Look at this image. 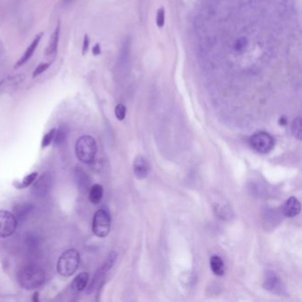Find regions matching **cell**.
Masks as SVG:
<instances>
[{"mask_svg": "<svg viewBox=\"0 0 302 302\" xmlns=\"http://www.w3.org/2000/svg\"><path fill=\"white\" fill-rule=\"evenodd\" d=\"M17 280L22 288L34 290L44 285L45 271L36 264H28L21 267L18 272Z\"/></svg>", "mask_w": 302, "mask_h": 302, "instance_id": "1", "label": "cell"}, {"mask_svg": "<svg viewBox=\"0 0 302 302\" xmlns=\"http://www.w3.org/2000/svg\"><path fill=\"white\" fill-rule=\"evenodd\" d=\"M81 256L76 249L65 251L57 261V271L62 277H71L75 274L80 265Z\"/></svg>", "mask_w": 302, "mask_h": 302, "instance_id": "2", "label": "cell"}, {"mask_svg": "<svg viewBox=\"0 0 302 302\" xmlns=\"http://www.w3.org/2000/svg\"><path fill=\"white\" fill-rule=\"evenodd\" d=\"M97 146L96 140L91 136L84 135L77 139L76 154L81 162L90 164L97 155Z\"/></svg>", "mask_w": 302, "mask_h": 302, "instance_id": "3", "label": "cell"}, {"mask_svg": "<svg viewBox=\"0 0 302 302\" xmlns=\"http://www.w3.org/2000/svg\"><path fill=\"white\" fill-rule=\"evenodd\" d=\"M111 229V217L105 209H98L92 220V232L98 238H106Z\"/></svg>", "mask_w": 302, "mask_h": 302, "instance_id": "4", "label": "cell"}, {"mask_svg": "<svg viewBox=\"0 0 302 302\" xmlns=\"http://www.w3.org/2000/svg\"><path fill=\"white\" fill-rule=\"evenodd\" d=\"M250 146L259 153L266 154L271 152L275 146V139L267 132L260 131L255 133L250 138Z\"/></svg>", "mask_w": 302, "mask_h": 302, "instance_id": "5", "label": "cell"}, {"mask_svg": "<svg viewBox=\"0 0 302 302\" xmlns=\"http://www.w3.org/2000/svg\"><path fill=\"white\" fill-rule=\"evenodd\" d=\"M18 222L13 213L0 210V238L12 236L17 229Z\"/></svg>", "mask_w": 302, "mask_h": 302, "instance_id": "6", "label": "cell"}, {"mask_svg": "<svg viewBox=\"0 0 302 302\" xmlns=\"http://www.w3.org/2000/svg\"><path fill=\"white\" fill-rule=\"evenodd\" d=\"M52 187V177L50 174H43L32 186V194L38 197H45Z\"/></svg>", "mask_w": 302, "mask_h": 302, "instance_id": "7", "label": "cell"}, {"mask_svg": "<svg viewBox=\"0 0 302 302\" xmlns=\"http://www.w3.org/2000/svg\"><path fill=\"white\" fill-rule=\"evenodd\" d=\"M116 258H117V254H116L115 252H112V253L109 254L108 258H107V260H105L103 265L96 271V273L94 275L93 279H92V281H91L90 286H89V289H90V290H89V292H90V291H92V290L95 288V286L97 285V283L100 281L102 278L106 275V273L113 267V265L115 263Z\"/></svg>", "mask_w": 302, "mask_h": 302, "instance_id": "8", "label": "cell"}, {"mask_svg": "<svg viewBox=\"0 0 302 302\" xmlns=\"http://www.w3.org/2000/svg\"><path fill=\"white\" fill-rule=\"evenodd\" d=\"M263 285L265 289L275 294H283V292H285L281 279L273 271H269L266 274Z\"/></svg>", "mask_w": 302, "mask_h": 302, "instance_id": "9", "label": "cell"}, {"mask_svg": "<svg viewBox=\"0 0 302 302\" xmlns=\"http://www.w3.org/2000/svg\"><path fill=\"white\" fill-rule=\"evenodd\" d=\"M133 171H134L135 177L138 179L139 180L145 179L148 177L150 173L149 162L142 155L136 157L134 163H133Z\"/></svg>", "mask_w": 302, "mask_h": 302, "instance_id": "10", "label": "cell"}, {"mask_svg": "<svg viewBox=\"0 0 302 302\" xmlns=\"http://www.w3.org/2000/svg\"><path fill=\"white\" fill-rule=\"evenodd\" d=\"M33 210H34L33 204L29 202H21L14 206L13 214L18 223H21L28 218V216H30Z\"/></svg>", "mask_w": 302, "mask_h": 302, "instance_id": "11", "label": "cell"}, {"mask_svg": "<svg viewBox=\"0 0 302 302\" xmlns=\"http://www.w3.org/2000/svg\"><path fill=\"white\" fill-rule=\"evenodd\" d=\"M300 203H299L298 198L295 197H290V198L285 202L284 208H283V213L286 217L292 218L298 216L300 213Z\"/></svg>", "mask_w": 302, "mask_h": 302, "instance_id": "12", "label": "cell"}, {"mask_svg": "<svg viewBox=\"0 0 302 302\" xmlns=\"http://www.w3.org/2000/svg\"><path fill=\"white\" fill-rule=\"evenodd\" d=\"M25 78H26L25 75H17L14 77L4 78L3 80L0 81V91L14 90L24 82Z\"/></svg>", "mask_w": 302, "mask_h": 302, "instance_id": "13", "label": "cell"}, {"mask_svg": "<svg viewBox=\"0 0 302 302\" xmlns=\"http://www.w3.org/2000/svg\"><path fill=\"white\" fill-rule=\"evenodd\" d=\"M43 34H39V35L37 36L36 37V39H34V41L31 43V45L28 46L27 50H26V52H25L24 55L21 57L20 60L16 63V66H14V68H20V66H22V65H24L25 63L28 61V59L31 58L32 55H33V53L35 52V50L38 47V45H39V42H40V40H41V38H42Z\"/></svg>", "mask_w": 302, "mask_h": 302, "instance_id": "14", "label": "cell"}, {"mask_svg": "<svg viewBox=\"0 0 302 302\" xmlns=\"http://www.w3.org/2000/svg\"><path fill=\"white\" fill-rule=\"evenodd\" d=\"M88 282H89V274L87 272H82L80 274L77 275L72 281L71 288L76 292H82L86 288Z\"/></svg>", "mask_w": 302, "mask_h": 302, "instance_id": "15", "label": "cell"}, {"mask_svg": "<svg viewBox=\"0 0 302 302\" xmlns=\"http://www.w3.org/2000/svg\"><path fill=\"white\" fill-rule=\"evenodd\" d=\"M103 195H104V188H103V186L99 184H95L90 187V192H89V199L94 205H97L102 200Z\"/></svg>", "mask_w": 302, "mask_h": 302, "instance_id": "16", "label": "cell"}, {"mask_svg": "<svg viewBox=\"0 0 302 302\" xmlns=\"http://www.w3.org/2000/svg\"><path fill=\"white\" fill-rule=\"evenodd\" d=\"M210 267L213 273L218 277H222L225 273V267L222 258L219 257L217 255H213L212 257L210 258Z\"/></svg>", "mask_w": 302, "mask_h": 302, "instance_id": "17", "label": "cell"}, {"mask_svg": "<svg viewBox=\"0 0 302 302\" xmlns=\"http://www.w3.org/2000/svg\"><path fill=\"white\" fill-rule=\"evenodd\" d=\"M59 32H60V24L59 23L50 39L48 47L46 49V55H52L57 52V48L59 45Z\"/></svg>", "mask_w": 302, "mask_h": 302, "instance_id": "18", "label": "cell"}, {"mask_svg": "<svg viewBox=\"0 0 302 302\" xmlns=\"http://www.w3.org/2000/svg\"><path fill=\"white\" fill-rule=\"evenodd\" d=\"M75 176H76V181H77L78 188H80V190H82V191L83 190L86 191L88 187H89V183H90L87 174H85L83 170L77 169V171L75 172Z\"/></svg>", "mask_w": 302, "mask_h": 302, "instance_id": "19", "label": "cell"}, {"mask_svg": "<svg viewBox=\"0 0 302 302\" xmlns=\"http://www.w3.org/2000/svg\"><path fill=\"white\" fill-rule=\"evenodd\" d=\"M68 134H69V130L66 129V127H64V126H60L59 129H56L55 135L53 139L54 146H59L62 145L63 143L66 141Z\"/></svg>", "mask_w": 302, "mask_h": 302, "instance_id": "20", "label": "cell"}, {"mask_svg": "<svg viewBox=\"0 0 302 302\" xmlns=\"http://www.w3.org/2000/svg\"><path fill=\"white\" fill-rule=\"evenodd\" d=\"M301 118L299 116L293 120L292 123V133L293 137L298 140H301Z\"/></svg>", "mask_w": 302, "mask_h": 302, "instance_id": "21", "label": "cell"}, {"mask_svg": "<svg viewBox=\"0 0 302 302\" xmlns=\"http://www.w3.org/2000/svg\"><path fill=\"white\" fill-rule=\"evenodd\" d=\"M38 175H39L38 172H33V173L29 174L28 176H26V177L23 178V180L21 181V183H20V184H17V185H16V187H17L18 189L28 187L30 184H33V183L35 182L37 177H38Z\"/></svg>", "mask_w": 302, "mask_h": 302, "instance_id": "22", "label": "cell"}, {"mask_svg": "<svg viewBox=\"0 0 302 302\" xmlns=\"http://www.w3.org/2000/svg\"><path fill=\"white\" fill-rule=\"evenodd\" d=\"M56 129H52L50 131L45 134V137L43 138L42 148H46L47 146H50L53 142L54 135H55Z\"/></svg>", "mask_w": 302, "mask_h": 302, "instance_id": "23", "label": "cell"}, {"mask_svg": "<svg viewBox=\"0 0 302 302\" xmlns=\"http://www.w3.org/2000/svg\"><path fill=\"white\" fill-rule=\"evenodd\" d=\"M126 112H127V109H126L125 106H124V105H117L115 110V116H116V118L118 119L119 121H122V120H124V118H125L126 116Z\"/></svg>", "mask_w": 302, "mask_h": 302, "instance_id": "24", "label": "cell"}, {"mask_svg": "<svg viewBox=\"0 0 302 302\" xmlns=\"http://www.w3.org/2000/svg\"><path fill=\"white\" fill-rule=\"evenodd\" d=\"M49 66H50V64H49V63H41V64L34 70L33 76H32V77H34V78L39 77L41 74L44 73L46 70H48Z\"/></svg>", "mask_w": 302, "mask_h": 302, "instance_id": "25", "label": "cell"}, {"mask_svg": "<svg viewBox=\"0 0 302 302\" xmlns=\"http://www.w3.org/2000/svg\"><path fill=\"white\" fill-rule=\"evenodd\" d=\"M164 10L163 9H160L158 11V14H157V24L159 27H162L164 24Z\"/></svg>", "mask_w": 302, "mask_h": 302, "instance_id": "26", "label": "cell"}, {"mask_svg": "<svg viewBox=\"0 0 302 302\" xmlns=\"http://www.w3.org/2000/svg\"><path fill=\"white\" fill-rule=\"evenodd\" d=\"M89 42H90V41H89L88 36H84V44H83V54H84V55L86 53L87 51H88V48H89Z\"/></svg>", "mask_w": 302, "mask_h": 302, "instance_id": "27", "label": "cell"}, {"mask_svg": "<svg viewBox=\"0 0 302 302\" xmlns=\"http://www.w3.org/2000/svg\"><path fill=\"white\" fill-rule=\"evenodd\" d=\"M92 52H93L94 55H98V54L100 53V47H99V45H97H97L94 46Z\"/></svg>", "mask_w": 302, "mask_h": 302, "instance_id": "28", "label": "cell"}, {"mask_svg": "<svg viewBox=\"0 0 302 302\" xmlns=\"http://www.w3.org/2000/svg\"><path fill=\"white\" fill-rule=\"evenodd\" d=\"M279 122H280V124H281L282 126H285L286 125V123H287V121H286V120H285V118H281L280 119V121H279Z\"/></svg>", "mask_w": 302, "mask_h": 302, "instance_id": "29", "label": "cell"}, {"mask_svg": "<svg viewBox=\"0 0 302 302\" xmlns=\"http://www.w3.org/2000/svg\"><path fill=\"white\" fill-rule=\"evenodd\" d=\"M4 54V49L3 45H2V42H0V58L3 56Z\"/></svg>", "mask_w": 302, "mask_h": 302, "instance_id": "30", "label": "cell"}, {"mask_svg": "<svg viewBox=\"0 0 302 302\" xmlns=\"http://www.w3.org/2000/svg\"><path fill=\"white\" fill-rule=\"evenodd\" d=\"M38 298H39V292H36L35 294H34V299H33V300L34 301H38L39 300Z\"/></svg>", "mask_w": 302, "mask_h": 302, "instance_id": "31", "label": "cell"}, {"mask_svg": "<svg viewBox=\"0 0 302 302\" xmlns=\"http://www.w3.org/2000/svg\"><path fill=\"white\" fill-rule=\"evenodd\" d=\"M73 0H63V2L65 4L71 3Z\"/></svg>", "mask_w": 302, "mask_h": 302, "instance_id": "32", "label": "cell"}]
</instances>
